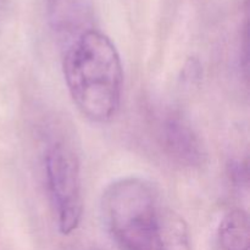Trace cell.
<instances>
[{
	"label": "cell",
	"instance_id": "6da1fadb",
	"mask_svg": "<svg viewBox=\"0 0 250 250\" xmlns=\"http://www.w3.org/2000/svg\"><path fill=\"white\" fill-rule=\"evenodd\" d=\"M65 83L81 114L95 124L116 116L121 105L124 68L111 39L92 28L63 49Z\"/></svg>",
	"mask_w": 250,
	"mask_h": 250
},
{
	"label": "cell",
	"instance_id": "7a4b0ae2",
	"mask_svg": "<svg viewBox=\"0 0 250 250\" xmlns=\"http://www.w3.org/2000/svg\"><path fill=\"white\" fill-rule=\"evenodd\" d=\"M167 207L148 180L127 176L110 183L100 199V216L120 250H160Z\"/></svg>",
	"mask_w": 250,
	"mask_h": 250
},
{
	"label": "cell",
	"instance_id": "3957f363",
	"mask_svg": "<svg viewBox=\"0 0 250 250\" xmlns=\"http://www.w3.org/2000/svg\"><path fill=\"white\" fill-rule=\"evenodd\" d=\"M44 172L58 229L68 236L78 229L83 214L81 164L75 149L62 139L51 142L44 153Z\"/></svg>",
	"mask_w": 250,
	"mask_h": 250
},
{
	"label": "cell",
	"instance_id": "277c9868",
	"mask_svg": "<svg viewBox=\"0 0 250 250\" xmlns=\"http://www.w3.org/2000/svg\"><path fill=\"white\" fill-rule=\"evenodd\" d=\"M164 150L173 161L187 167H199L207 158L205 148L192 125L180 114L164 117L159 133Z\"/></svg>",
	"mask_w": 250,
	"mask_h": 250
},
{
	"label": "cell",
	"instance_id": "5b68a950",
	"mask_svg": "<svg viewBox=\"0 0 250 250\" xmlns=\"http://www.w3.org/2000/svg\"><path fill=\"white\" fill-rule=\"evenodd\" d=\"M49 27L63 49L94 28L92 0H44Z\"/></svg>",
	"mask_w": 250,
	"mask_h": 250
},
{
	"label": "cell",
	"instance_id": "8992f818",
	"mask_svg": "<svg viewBox=\"0 0 250 250\" xmlns=\"http://www.w3.org/2000/svg\"><path fill=\"white\" fill-rule=\"evenodd\" d=\"M217 241L221 250H249L248 214L241 209H233L227 212L219 225Z\"/></svg>",
	"mask_w": 250,
	"mask_h": 250
},
{
	"label": "cell",
	"instance_id": "52a82bcc",
	"mask_svg": "<svg viewBox=\"0 0 250 250\" xmlns=\"http://www.w3.org/2000/svg\"><path fill=\"white\" fill-rule=\"evenodd\" d=\"M160 250H192L187 222L168 207L164 217Z\"/></svg>",
	"mask_w": 250,
	"mask_h": 250
},
{
	"label": "cell",
	"instance_id": "ba28073f",
	"mask_svg": "<svg viewBox=\"0 0 250 250\" xmlns=\"http://www.w3.org/2000/svg\"><path fill=\"white\" fill-rule=\"evenodd\" d=\"M229 177L236 185H247L248 183V164L242 161H231L229 165Z\"/></svg>",
	"mask_w": 250,
	"mask_h": 250
}]
</instances>
